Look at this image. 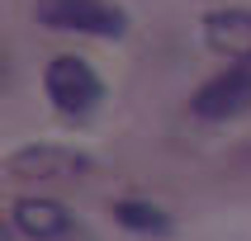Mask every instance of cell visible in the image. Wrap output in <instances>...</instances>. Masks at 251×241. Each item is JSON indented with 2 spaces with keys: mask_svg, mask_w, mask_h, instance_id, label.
Returning <instances> with one entry per match:
<instances>
[{
  "mask_svg": "<svg viewBox=\"0 0 251 241\" xmlns=\"http://www.w3.org/2000/svg\"><path fill=\"white\" fill-rule=\"evenodd\" d=\"M43 90H48V99L62 118H90L104 99V81L81 57H52L43 71Z\"/></svg>",
  "mask_w": 251,
  "mask_h": 241,
  "instance_id": "cell-1",
  "label": "cell"
},
{
  "mask_svg": "<svg viewBox=\"0 0 251 241\" xmlns=\"http://www.w3.org/2000/svg\"><path fill=\"white\" fill-rule=\"evenodd\" d=\"M33 19L62 33H90V38H119L128 28V14L109 0H38Z\"/></svg>",
  "mask_w": 251,
  "mask_h": 241,
  "instance_id": "cell-2",
  "label": "cell"
},
{
  "mask_svg": "<svg viewBox=\"0 0 251 241\" xmlns=\"http://www.w3.org/2000/svg\"><path fill=\"white\" fill-rule=\"evenodd\" d=\"M10 175L19 180H48V184H67V180H81L90 170V156L71 152V147H57V142H28L5 161Z\"/></svg>",
  "mask_w": 251,
  "mask_h": 241,
  "instance_id": "cell-3",
  "label": "cell"
},
{
  "mask_svg": "<svg viewBox=\"0 0 251 241\" xmlns=\"http://www.w3.org/2000/svg\"><path fill=\"white\" fill-rule=\"evenodd\" d=\"M190 109L209 123H223V118H237L242 109H251V66H227L218 71L209 85H199Z\"/></svg>",
  "mask_w": 251,
  "mask_h": 241,
  "instance_id": "cell-4",
  "label": "cell"
},
{
  "mask_svg": "<svg viewBox=\"0 0 251 241\" xmlns=\"http://www.w3.org/2000/svg\"><path fill=\"white\" fill-rule=\"evenodd\" d=\"M204 43L232 57V66H251V10H213L204 19Z\"/></svg>",
  "mask_w": 251,
  "mask_h": 241,
  "instance_id": "cell-5",
  "label": "cell"
},
{
  "mask_svg": "<svg viewBox=\"0 0 251 241\" xmlns=\"http://www.w3.org/2000/svg\"><path fill=\"white\" fill-rule=\"evenodd\" d=\"M14 227L28 241H62L71 232V213L57 198H19L14 203Z\"/></svg>",
  "mask_w": 251,
  "mask_h": 241,
  "instance_id": "cell-6",
  "label": "cell"
},
{
  "mask_svg": "<svg viewBox=\"0 0 251 241\" xmlns=\"http://www.w3.org/2000/svg\"><path fill=\"white\" fill-rule=\"evenodd\" d=\"M114 218H119V227L142 232V237H166V232H171V218L161 208H152V203H142V198H124V203H114Z\"/></svg>",
  "mask_w": 251,
  "mask_h": 241,
  "instance_id": "cell-7",
  "label": "cell"
}]
</instances>
